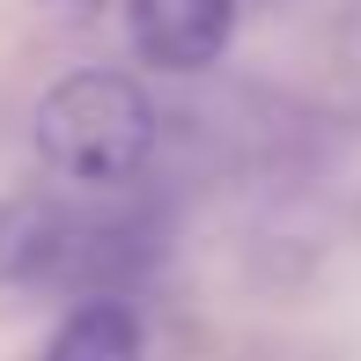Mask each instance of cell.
I'll return each instance as SVG.
<instances>
[{"mask_svg":"<svg viewBox=\"0 0 361 361\" xmlns=\"http://www.w3.org/2000/svg\"><path fill=\"white\" fill-rule=\"evenodd\" d=\"M81 214L52 192H15L0 200V288H44L74 273Z\"/></svg>","mask_w":361,"mask_h":361,"instance_id":"obj_2","label":"cell"},{"mask_svg":"<svg viewBox=\"0 0 361 361\" xmlns=\"http://www.w3.org/2000/svg\"><path fill=\"white\" fill-rule=\"evenodd\" d=\"M147 147H155V96H147L133 74L89 67V74H67V81L44 89L37 155H44L52 177L111 192V185H126L147 162Z\"/></svg>","mask_w":361,"mask_h":361,"instance_id":"obj_1","label":"cell"},{"mask_svg":"<svg viewBox=\"0 0 361 361\" xmlns=\"http://www.w3.org/2000/svg\"><path fill=\"white\" fill-rule=\"evenodd\" d=\"M133 23V44L147 67L162 74H200L214 67L236 37V0H133L126 8Z\"/></svg>","mask_w":361,"mask_h":361,"instance_id":"obj_3","label":"cell"},{"mask_svg":"<svg viewBox=\"0 0 361 361\" xmlns=\"http://www.w3.org/2000/svg\"><path fill=\"white\" fill-rule=\"evenodd\" d=\"M44 361H147V332H140L133 302L89 295V302L67 310L59 332L44 339Z\"/></svg>","mask_w":361,"mask_h":361,"instance_id":"obj_4","label":"cell"}]
</instances>
